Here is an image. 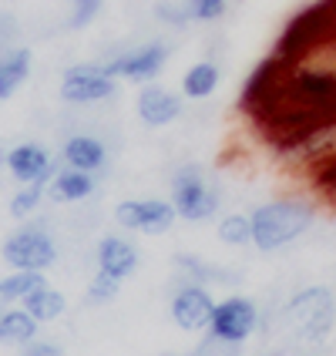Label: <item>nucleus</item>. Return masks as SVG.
Wrapping results in <instances>:
<instances>
[{
  "label": "nucleus",
  "mask_w": 336,
  "mask_h": 356,
  "mask_svg": "<svg viewBox=\"0 0 336 356\" xmlns=\"http://www.w3.org/2000/svg\"><path fill=\"white\" fill-rule=\"evenodd\" d=\"M20 356H64V346L61 343H54V339H31L24 350H20Z\"/></svg>",
  "instance_id": "c756f323"
},
{
  "label": "nucleus",
  "mask_w": 336,
  "mask_h": 356,
  "mask_svg": "<svg viewBox=\"0 0 336 356\" xmlns=\"http://www.w3.org/2000/svg\"><path fill=\"white\" fill-rule=\"evenodd\" d=\"M118 91L121 81L111 78L101 60L67 64L58 81V98L67 108H98V104H108V101L118 98Z\"/></svg>",
  "instance_id": "423d86ee"
},
{
  "label": "nucleus",
  "mask_w": 336,
  "mask_h": 356,
  "mask_svg": "<svg viewBox=\"0 0 336 356\" xmlns=\"http://www.w3.org/2000/svg\"><path fill=\"white\" fill-rule=\"evenodd\" d=\"M152 14H155V20H159L161 27H168V31H182V27L192 24V20H189L185 0H155Z\"/></svg>",
  "instance_id": "a878e982"
},
{
  "label": "nucleus",
  "mask_w": 336,
  "mask_h": 356,
  "mask_svg": "<svg viewBox=\"0 0 336 356\" xmlns=\"http://www.w3.org/2000/svg\"><path fill=\"white\" fill-rule=\"evenodd\" d=\"M111 218L121 232L128 236H148L159 238L168 236L178 225V212L172 205V198L148 195V198H121L118 205L111 209Z\"/></svg>",
  "instance_id": "0eeeda50"
},
{
  "label": "nucleus",
  "mask_w": 336,
  "mask_h": 356,
  "mask_svg": "<svg viewBox=\"0 0 336 356\" xmlns=\"http://www.w3.org/2000/svg\"><path fill=\"white\" fill-rule=\"evenodd\" d=\"M61 165L67 168H78V172H91V175H104L108 165H111V148L108 141L101 138L98 131L91 128H71L64 141H61Z\"/></svg>",
  "instance_id": "9b49d317"
},
{
  "label": "nucleus",
  "mask_w": 336,
  "mask_h": 356,
  "mask_svg": "<svg viewBox=\"0 0 336 356\" xmlns=\"http://www.w3.org/2000/svg\"><path fill=\"white\" fill-rule=\"evenodd\" d=\"M165 356H182V353H165Z\"/></svg>",
  "instance_id": "2f4dec72"
},
{
  "label": "nucleus",
  "mask_w": 336,
  "mask_h": 356,
  "mask_svg": "<svg viewBox=\"0 0 336 356\" xmlns=\"http://www.w3.org/2000/svg\"><path fill=\"white\" fill-rule=\"evenodd\" d=\"M172 58V40L168 38H145L135 44H125L115 54L101 60L108 67L111 78H118L121 84H152L161 78V71L168 67Z\"/></svg>",
  "instance_id": "39448f33"
},
{
  "label": "nucleus",
  "mask_w": 336,
  "mask_h": 356,
  "mask_svg": "<svg viewBox=\"0 0 336 356\" xmlns=\"http://www.w3.org/2000/svg\"><path fill=\"white\" fill-rule=\"evenodd\" d=\"M279 323L303 346H319L336 330V296L330 286H303L279 306Z\"/></svg>",
  "instance_id": "f03ea898"
},
{
  "label": "nucleus",
  "mask_w": 336,
  "mask_h": 356,
  "mask_svg": "<svg viewBox=\"0 0 336 356\" xmlns=\"http://www.w3.org/2000/svg\"><path fill=\"white\" fill-rule=\"evenodd\" d=\"M0 259L10 269H24V273H47L54 269L61 259V242L54 236V229L44 218H27L17 222L7 238L0 242Z\"/></svg>",
  "instance_id": "20e7f679"
},
{
  "label": "nucleus",
  "mask_w": 336,
  "mask_h": 356,
  "mask_svg": "<svg viewBox=\"0 0 336 356\" xmlns=\"http://www.w3.org/2000/svg\"><path fill=\"white\" fill-rule=\"evenodd\" d=\"M61 161L51 155V148L44 141H17L3 152V172L7 178H14L17 185H31V181H51V175L58 172Z\"/></svg>",
  "instance_id": "9d476101"
},
{
  "label": "nucleus",
  "mask_w": 336,
  "mask_h": 356,
  "mask_svg": "<svg viewBox=\"0 0 336 356\" xmlns=\"http://www.w3.org/2000/svg\"><path fill=\"white\" fill-rule=\"evenodd\" d=\"M20 20L17 14H10V10H0V58L3 54H10L14 47H20Z\"/></svg>",
  "instance_id": "cd10ccee"
},
{
  "label": "nucleus",
  "mask_w": 336,
  "mask_h": 356,
  "mask_svg": "<svg viewBox=\"0 0 336 356\" xmlns=\"http://www.w3.org/2000/svg\"><path fill=\"white\" fill-rule=\"evenodd\" d=\"M218 84H222V67H218V60L212 58H202L195 64H189L185 67V74H182V98L185 101H209L212 95L218 91Z\"/></svg>",
  "instance_id": "dca6fc26"
},
{
  "label": "nucleus",
  "mask_w": 336,
  "mask_h": 356,
  "mask_svg": "<svg viewBox=\"0 0 336 356\" xmlns=\"http://www.w3.org/2000/svg\"><path fill=\"white\" fill-rule=\"evenodd\" d=\"M299 356H323V353H299Z\"/></svg>",
  "instance_id": "7c9ffc66"
},
{
  "label": "nucleus",
  "mask_w": 336,
  "mask_h": 356,
  "mask_svg": "<svg viewBox=\"0 0 336 356\" xmlns=\"http://www.w3.org/2000/svg\"><path fill=\"white\" fill-rule=\"evenodd\" d=\"M168 198L175 205L178 222L205 225L222 212V188L198 161H182L168 178Z\"/></svg>",
  "instance_id": "7ed1b4c3"
},
{
  "label": "nucleus",
  "mask_w": 336,
  "mask_h": 356,
  "mask_svg": "<svg viewBox=\"0 0 336 356\" xmlns=\"http://www.w3.org/2000/svg\"><path fill=\"white\" fill-rule=\"evenodd\" d=\"M101 10H104V0H67L64 31H84V27H91Z\"/></svg>",
  "instance_id": "b1692460"
},
{
  "label": "nucleus",
  "mask_w": 336,
  "mask_h": 356,
  "mask_svg": "<svg viewBox=\"0 0 336 356\" xmlns=\"http://www.w3.org/2000/svg\"><path fill=\"white\" fill-rule=\"evenodd\" d=\"M44 202H47V185L44 181L17 185V192H10V202H7V216L14 222H27L44 209Z\"/></svg>",
  "instance_id": "aec40b11"
},
{
  "label": "nucleus",
  "mask_w": 336,
  "mask_h": 356,
  "mask_svg": "<svg viewBox=\"0 0 336 356\" xmlns=\"http://www.w3.org/2000/svg\"><path fill=\"white\" fill-rule=\"evenodd\" d=\"M40 337V323L24 306H0V346L24 350L31 339Z\"/></svg>",
  "instance_id": "f3484780"
},
{
  "label": "nucleus",
  "mask_w": 336,
  "mask_h": 356,
  "mask_svg": "<svg viewBox=\"0 0 336 356\" xmlns=\"http://www.w3.org/2000/svg\"><path fill=\"white\" fill-rule=\"evenodd\" d=\"M172 266H175L178 279H189V282H202V286H239L242 282V273L236 269H225L218 262H209V259L195 256V252H175L172 256Z\"/></svg>",
  "instance_id": "2eb2a0df"
},
{
  "label": "nucleus",
  "mask_w": 336,
  "mask_h": 356,
  "mask_svg": "<svg viewBox=\"0 0 336 356\" xmlns=\"http://www.w3.org/2000/svg\"><path fill=\"white\" fill-rule=\"evenodd\" d=\"M262 330V309L253 296H242V293H229V296L216 299V309L209 319V337L222 339V343H232V346H246L249 339Z\"/></svg>",
  "instance_id": "6e6552de"
},
{
  "label": "nucleus",
  "mask_w": 336,
  "mask_h": 356,
  "mask_svg": "<svg viewBox=\"0 0 336 356\" xmlns=\"http://www.w3.org/2000/svg\"><path fill=\"white\" fill-rule=\"evenodd\" d=\"M182 115H185V98H182V91H172V88L155 84V81L138 88V95H135V118H138L145 128L161 131V128L182 121Z\"/></svg>",
  "instance_id": "f8f14e48"
},
{
  "label": "nucleus",
  "mask_w": 336,
  "mask_h": 356,
  "mask_svg": "<svg viewBox=\"0 0 336 356\" xmlns=\"http://www.w3.org/2000/svg\"><path fill=\"white\" fill-rule=\"evenodd\" d=\"M20 306L44 326V323H58V319H64V313H67V296L61 293L58 286L40 282L34 293H27V299H24Z\"/></svg>",
  "instance_id": "6ab92c4d"
},
{
  "label": "nucleus",
  "mask_w": 336,
  "mask_h": 356,
  "mask_svg": "<svg viewBox=\"0 0 336 356\" xmlns=\"http://www.w3.org/2000/svg\"><path fill=\"white\" fill-rule=\"evenodd\" d=\"M40 282H47L44 273H24V269H10L7 276H0V306H20L27 293H34Z\"/></svg>",
  "instance_id": "412c9836"
},
{
  "label": "nucleus",
  "mask_w": 336,
  "mask_h": 356,
  "mask_svg": "<svg viewBox=\"0 0 336 356\" xmlns=\"http://www.w3.org/2000/svg\"><path fill=\"white\" fill-rule=\"evenodd\" d=\"M212 309H216V296L209 286L175 276V289L168 296V316L182 333H205Z\"/></svg>",
  "instance_id": "1a4fd4ad"
},
{
  "label": "nucleus",
  "mask_w": 336,
  "mask_h": 356,
  "mask_svg": "<svg viewBox=\"0 0 336 356\" xmlns=\"http://www.w3.org/2000/svg\"><path fill=\"white\" fill-rule=\"evenodd\" d=\"M91 256H95V269L108 273V276H115L118 282H128L141 266L138 242L128 236V232H121V229L118 232H104V236H98Z\"/></svg>",
  "instance_id": "ddd939ff"
},
{
  "label": "nucleus",
  "mask_w": 336,
  "mask_h": 356,
  "mask_svg": "<svg viewBox=\"0 0 336 356\" xmlns=\"http://www.w3.org/2000/svg\"><path fill=\"white\" fill-rule=\"evenodd\" d=\"M306 175H310V185H313L317 195L336 202V155L333 159H326V161H319L317 168H310Z\"/></svg>",
  "instance_id": "bb28decb"
},
{
  "label": "nucleus",
  "mask_w": 336,
  "mask_h": 356,
  "mask_svg": "<svg viewBox=\"0 0 336 356\" xmlns=\"http://www.w3.org/2000/svg\"><path fill=\"white\" fill-rule=\"evenodd\" d=\"M192 24H218L232 10V0H185Z\"/></svg>",
  "instance_id": "393cba45"
},
{
  "label": "nucleus",
  "mask_w": 336,
  "mask_h": 356,
  "mask_svg": "<svg viewBox=\"0 0 336 356\" xmlns=\"http://www.w3.org/2000/svg\"><path fill=\"white\" fill-rule=\"evenodd\" d=\"M249 222L256 252H282L317 225V205L306 195H276L259 202L249 212Z\"/></svg>",
  "instance_id": "f257e3e1"
},
{
  "label": "nucleus",
  "mask_w": 336,
  "mask_h": 356,
  "mask_svg": "<svg viewBox=\"0 0 336 356\" xmlns=\"http://www.w3.org/2000/svg\"><path fill=\"white\" fill-rule=\"evenodd\" d=\"M189 356H242V346H232V343H222V339H216V337H205L195 343V350Z\"/></svg>",
  "instance_id": "c85d7f7f"
},
{
  "label": "nucleus",
  "mask_w": 336,
  "mask_h": 356,
  "mask_svg": "<svg viewBox=\"0 0 336 356\" xmlns=\"http://www.w3.org/2000/svg\"><path fill=\"white\" fill-rule=\"evenodd\" d=\"M121 293V282L115 276H108V273H101V269H95L91 273V279H88V286H84V302L88 306H111L115 299H118Z\"/></svg>",
  "instance_id": "5701e85b"
},
{
  "label": "nucleus",
  "mask_w": 336,
  "mask_h": 356,
  "mask_svg": "<svg viewBox=\"0 0 336 356\" xmlns=\"http://www.w3.org/2000/svg\"><path fill=\"white\" fill-rule=\"evenodd\" d=\"M31 71H34V54H31V47H24V44L0 58V104L10 101L20 88L27 84Z\"/></svg>",
  "instance_id": "a211bd4d"
},
{
  "label": "nucleus",
  "mask_w": 336,
  "mask_h": 356,
  "mask_svg": "<svg viewBox=\"0 0 336 356\" xmlns=\"http://www.w3.org/2000/svg\"><path fill=\"white\" fill-rule=\"evenodd\" d=\"M95 192H98V175L67 168V165H58V172L47 181V202L51 205H64V209H74V205L91 202Z\"/></svg>",
  "instance_id": "4468645a"
},
{
  "label": "nucleus",
  "mask_w": 336,
  "mask_h": 356,
  "mask_svg": "<svg viewBox=\"0 0 336 356\" xmlns=\"http://www.w3.org/2000/svg\"><path fill=\"white\" fill-rule=\"evenodd\" d=\"M216 238L229 249H242V245H253V222L249 212H225L216 222Z\"/></svg>",
  "instance_id": "4be33fe9"
}]
</instances>
